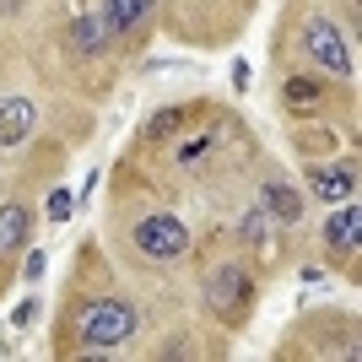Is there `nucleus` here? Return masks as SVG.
Returning a JSON list of instances; mask_svg holds the SVG:
<instances>
[{
  "label": "nucleus",
  "mask_w": 362,
  "mask_h": 362,
  "mask_svg": "<svg viewBox=\"0 0 362 362\" xmlns=\"http://www.w3.org/2000/svg\"><path fill=\"white\" fill-rule=\"evenodd\" d=\"M38 124V108L28 98H0V146H22Z\"/></svg>",
  "instance_id": "nucleus-7"
},
{
  "label": "nucleus",
  "mask_w": 362,
  "mask_h": 362,
  "mask_svg": "<svg viewBox=\"0 0 362 362\" xmlns=\"http://www.w3.org/2000/svg\"><path fill=\"white\" fill-rule=\"evenodd\" d=\"M130 335H136V303L124 298V292H98L87 308L71 314V325H65V351L108 357V351H119Z\"/></svg>",
  "instance_id": "nucleus-1"
},
{
  "label": "nucleus",
  "mask_w": 362,
  "mask_h": 362,
  "mask_svg": "<svg viewBox=\"0 0 362 362\" xmlns=\"http://www.w3.org/2000/svg\"><path fill=\"white\" fill-rule=\"evenodd\" d=\"M314 98H319L314 76H292V81H287V103L292 108H298V103H314Z\"/></svg>",
  "instance_id": "nucleus-12"
},
{
  "label": "nucleus",
  "mask_w": 362,
  "mask_h": 362,
  "mask_svg": "<svg viewBox=\"0 0 362 362\" xmlns=\"http://www.w3.org/2000/svg\"><path fill=\"white\" fill-rule=\"evenodd\" d=\"M103 44H108L103 16H76L71 22V49L76 54H103Z\"/></svg>",
  "instance_id": "nucleus-10"
},
{
  "label": "nucleus",
  "mask_w": 362,
  "mask_h": 362,
  "mask_svg": "<svg viewBox=\"0 0 362 362\" xmlns=\"http://www.w3.org/2000/svg\"><path fill=\"white\" fill-rule=\"evenodd\" d=\"M206 308L238 330L243 319L255 314V281H249L238 265H216V271L206 276Z\"/></svg>",
  "instance_id": "nucleus-3"
},
{
  "label": "nucleus",
  "mask_w": 362,
  "mask_h": 362,
  "mask_svg": "<svg viewBox=\"0 0 362 362\" xmlns=\"http://www.w3.org/2000/svg\"><path fill=\"white\" fill-rule=\"evenodd\" d=\"M303 49H308V54H314L325 71L351 76V44H346V33L335 28V22H325V16H308V22H303Z\"/></svg>",
  "instance_id": "nucleus-4"
},
{
  "label": "nucleus",
  "mask_w": 362,
  "mask_h": 362,
  "mask_svg": "<svg viewBox=\"0 0 362 362\" xmlns=\"http://www.w3.org/2000/svg\"><path fill=\"white\" fill-rule=\"evenodd\" d=\"M49 216H54V222H65V216H71V195H65V189L49 200Z\"/></svg>",
  "instance_id": "nucleus-13"
},
{
  "label": "nucleus",
  "mask_w": 362,
  "mask_h": 362,
  "mask_svg": "<svg viewBox=\"0 0 362 362\" xmlns=\"http://www.w3.org/2000/svg\"><path fill=\"white\" fill-rule=\"evenodd\" d=\"M146 11H151V0H103V28H108V38H130V33L146 22Z\"/></svg>",
  "instance_id": "nucleus-9"
},
{
  "label": "nucleus",
  "mask_w": 362,
  "mask_h": 362,
  "mask_svg": "<svg viewBox=\"0 0 362 362\" xmlns=\"http://www.w3.org/2000/svg\"><path fill=\"white\" fill-rule=\"evenodd\" d=\"M28 227H33V206L28 200H6L0 206V255H16L28 243Z\"/></svg>",
  "instance_id": "nucleus-8"
},
{
  "label": "nucleus",
  "mask_w": 362,
  "mask_h": 362,
  "mask_svg": "<svg viewBox=\"0 0 362 362\" xmlns=\"http://www.w3.org/2000/svg\"><path fill=\"white\" fill-rule=\"evenodd\" d=\"M130 249L146 265H173V259L189 255V227L173 211H141L136 227H130Z\"/></svg>",
  "instance_id": "nucleus-2"
},
{
  "label": "nucleus",
  "mask_w": 362,
  "mask_h": 362,
  "mask_svg": "<svg viewBox=\"0 0 362 362\" xmlns=\"http://www.w3.org/2000/svg\"><path fill=\"white\" fill-rule=\"evenodd\" d=\"M259 211H271L276 222H298V216H303V200L292 195L287 184H265V206H259Z\"/></svg>",
  "instance_id": "nucleus-11"
},
{
  "label": "nucleus",
  "mask_w": 362,
  "mask_h": 362,
  "mask_svg": "<svg viewBox=\"0 0 362 362\" xmlns=\"http://www.w3.org/2000/svg\"><path fill=\"white\" fill-rule=\"evenodd\" d=\"M308 189H314L319 200H351L357 195V168L351 163H319V168H308Z\"/></svg>",
  "instance_id": "nucleus-6"
},
{
  "label": "nucleus",
  "mask_w": 362,
  "mask_h": 362,
  "mask_svg": "<svg viewBox=\"0 0 362 362\" xmlns=\"http://www.w3.org/2000/svg\"><path fill=\"white\" fill-rule=\"evenodd\" d=\"M357 233H362L357 200H335L330 222H325V249H330L335 259H351V255H357Z\"/></svg>",
  "instance_id": "nucleus-5"
}]
</instances>
